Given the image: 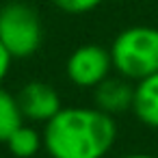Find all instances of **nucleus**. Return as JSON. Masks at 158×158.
I'll use <instances>...</instances> for the list:
<instances>
[{"mask_svg": "<svg viewBox=\"0 0 158 158\" xmlns=\"http://www.w3.org/2000/svg\"><path fill=\"white\" fill-rule=\"evenodd\" d=\"M132 113L143 126L158 130V72L134 82Z\"/></svg>", "mask_w": 158, "mask_h": 158, "instance_id": "7", "label": "nucleus"}, {"mask_svg": "<svg viewBox=\"0 0 158 158\" xmlns=\"http://www.w3.org/2000/svg\"><path fill=\"white\" fill-rule=\"evenodd\" d=\"M117 158H158V156L145 154V152H136V154H123V156H117Z\"/></svg>", "mask_w": 158, "mask_h": 158, "instance_id": "12", "label": "nucleus"}, {"mask_svg": "<svg viewBox=\"0 0 158 158\" xmlns=\"http://www.w3.org/2000/svg\"><path fill=\"white\" fill-rule=\"evenodd\" d=\"M93 91V106L100 108L106 115H123L128 110H132V102H134V82L126 80L123 76L113 78L108 76L106 80H102Z\"/></svg>", "mask_w": 158, "mask_h": 158, "instance_id": "6", "label": "nucleus"}, {"mask_svg": "<svg viewBox=\"0 0 158 158\" xmlns=\"http://www.w3.org/2000/svg\"><path fill=\"white\" fill-rule=\"evenodd\" d=\"M15 95H18V104L24 119L33 123H48L63 108L59 91L44 80L26 82Z\"/></svg>", "mask_w": 158, "mask_h": 158, "instance_id": "5", "label": "nucleus"}, {"mask_svg": "<svg viewBox=\"0 0 158 158\" xmlns=\"http://www.w3.org/2000/svg\"><path fill=\"white\" fill-rule=\"evenodd\" d=\"M7 149L13 158H35L41 149H44V134L33 128L22 123L9 139H7Z\"/></svg>", "mask_w": 158, "mask_h": 158, "instance_id": "8", "label": "nucleus"}, {"mask_svg": "<svg viewBox=\"0 0 158 158\" xmlns=\"http://www.w3.org/2000/svg\"><path fill=\"white\" fill-rule=\"evenodd\" d=\"M24 115L18 104V95L7 91L0 85V143H7V139L24 123Z\"/></svg>", "mask_w": 158, "mask_h": 158, "instance_id": "9", "label": "nucleus"}, {"mask_svg": "<svg viewBox=\"0 0 158 158\" xmlns=\"http://www.w3.org/2000/svg\"><path fill=\"white\" fill-rule=\"evenodd\" d=\"M113 72L110 50L100 44H82L78 46L65 63L67 80L78 89H95L102 80H106Z\"/></svg>", "mask_w": 158, "mask_h": 158, "instance_id": "4", "label": "nucleus"}, {"mask_svg": "<svg viewBox=\"0 0 158 158\" xmlns=\"http://www.w3.org/2000/svg\"><path fill=\"white\" fill-rule=\"evenodd\" d=\"M0 41L13 61L31 59L44 44L39 11L24 0H9L0 7Z\"/></svg>", "mask_w": 158, "mask_h": 158, "instance_id": "3", "label": "nucleus"}, {"mask_svg": "<svg viewBox=\"0 0 158 158\" xmlns=\"http://www.w3.org/2000/svg\"><path fill=\"white\" fill-rule=\"evenodd\" d=\"M104 0H52V5L69 15H82V13H91L95 11Z\"/></svg>", "mask_w": 158, "mask_h": 158, "instance_id": "10", "label": "nucleus"}, {"mask_svg": "<svg viewBox=\"0 0 158 158\" xmlns=\"http://www.w3.org/2000/svg\"><path fill=\"white\" fill-rule=\"evenodd\" d=\"M44 149L50 158H106L117 143V121L95 106H63L44 123Z\"/></svg>", "mask_w": 158, "mask_h": 158, "instance_id": "1", "label": "nucleus"}, {"mask_svg": "<svg viewBox=\"0 0 158 158\" xmlns=\"http://www.w3.org/2000/svg\"><path fill=\"white\" fill-rule=\"evenodd\" d=\"M11 63H13V56H11V54H9V50L2 46V41H0V85H2V82H5V78L9 76Z\"/></svg>", "mask_w": 158, "mask_h": 158, "instance_id": "11", "label": "nucleus"}, {"mask_svg": "<svg viewBox=\"0 0 158 158\" xmlns=\"http://www.w3.org/2000/svg\"><path fill=\"white\" fill-rule=\"evenodd\" d=\"M113 69L126 80L139 82L158 72V28L130 26L123 28L110 44Z\"/></svg>", "mask_w": 158, "mask_h": 158, "instance_id": "2", "label": "nucleus"}]
</instances>
